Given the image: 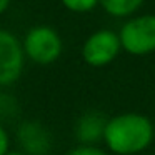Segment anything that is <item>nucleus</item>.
Here are the masks:
<instances>
[{"mask_svg":"<svg viewBox=\"0 0 155 155\" xmlns=\"http://www.w3.org/2000/svg\"><path fill=\"white\" fill-rule=\"evenodd\" d=\"M104 137L115 153L132 155L148 147L153 137V127L143 115L125 114L105 124Z\"/></svg>","mask_w":155,"mask_h":155,"instance_id":"obj_1","label":"nucleus"},{"mask_svg":"<svg viewBox=\"0 0 155 155\" xmlns=\"http://www.w3.org/2000/svg\"><path fill=\"white\" fill-rule=\"evenodd\" d=\"M120 44L134 55H145L155 50V15L132 18L122 27Z\"/></svg>","mask_w":155,"mask_h":155,"instance_id":"obj_2","label":"nucleus"},{"mask_svg":"<svg viewBox=\"0 0 155 155\" xmlns=\"http://www.w3.org/2000/svg\"><path fill=\"white\" fill-rule=\"evenodd\" d=\"M24 52L37 64H52L62 52V42L57 32L48 27H35L27 34Z\"/></svg>","mask_w":155,"mask_h":155,"instance_id":"obj_3","label":"nucleus"},{"mask_svg":"<svg viewBox=\"0 0 155 155\" xmlns=\"http://www.w3.org/2000/svg\"><path fill=\"white\" fill-rule=\"evenodd\" d=\"M24 68V48L7 30H0V85H10Z\"/></svg>","mask_w":155,"mask_h":155,"instance_id":"obj_4","label":"nucleus"},{"mask_svg":"<svg viewBox=\"0 0 155 155\" xmlns=\"http://www.w3.org/2000/svg\"><path fill=\"white\" fill-rule=\"evenodd\" d=\"M120 45V37H117L114 32L100 30L88 37V40L82 48V55L88 65L102 67V65L110 64L117 57Z\"/></svg>","mask_w":155,"mask_h":155,"instance_id":"obj_5","label":"nucleus"},{"mask_svg":"<svg viewBox=\"0 0 155 155\" xmlns=\"http://www.w3.org/2000/svg\"><path fill=\"white\" fill-rule=\"evenodd\" d=\"M143 0H100L102 7L115 17H125L130 15L142 5Z\"/></svg>","mask_w":155,"mask_h":155,"instance_id":"obj_6","label":"nucleus"},{"mask_svg":"<svg viewBox=\"0 0 155 155\" xmlns=\"http://www.w3.org/2000/svg\"><path fill=\"white\" fill-rule=\"evenodd\" d=\"M100 130H102L100 120H98L95 115H87V117L80 122L78 134H80L82 140H95Z\"/></svg>","mask_w":155,"mask_h":155,"instance_id":"obj_7","label":"nucleus"},{"mask_svg":"<svg viewBox=\"0 0 155 155\" xmlns=\"http://www.w3.org/2000/svg\"><path fill=\"white\" fill-rule=\"evenodd\" d=\"M68 10L74 12H88L97 5L98 0H62Z\"/></svg>","mask_w":155,"mask_h":155,"instance_id":"obj_8","label":"nucleus"},{"mask_svg":"<svg viewBox=\"0 0 155 155\" xmlns=\"http://www.w3.org/2000/svg\"><path fill=\"white\" fill-rule=\"evenodd\" d=\"M10 152V137L8 132L0 125V155H7Z\"/></svg>","mask_w":155,"mask_h":155,"instance_id":"obj_9","label":"nucleus"},{"mask_svg":"<svg viewBox=\"0 0 155 155\" xmlns=\"http://www.w3.org/2000/svg\"><path fill=\"white\" fill-rule=\"evenodd\" d=\"M68 155H105L102 150L98 148H94V147H78L75 150H72Z\"/></svg>","mask_w":155,"mask_h":155,"instance_id":"obj_10","label":"nucleus"},{"mask_svg":"<svg viewBox=\"0 0 155 155\" xmlns=\"http://www.w3.org/2000/svg\"><path fill=\"white\" fill-rule=\"evenodd\" d=\"M8 7V0H0V14Z\"/></svg>","mask_w":155,"mask_h":155,"instance_id":"obj_11","label":"nucleus"},{"mask_svg":"<svg viewBox=\"0 0 155 155\" xmlns=\"http://www.w3.org/2000/svg\"><path fill=\"white\" fill-rule=\"evenodd\" d=\"M7 155H25V153H20V152H8Z\"/></svg>","mask_w":155,"mask_h":155,"instance_id":"obj_12","label":"nucleus"}]
</instances>
